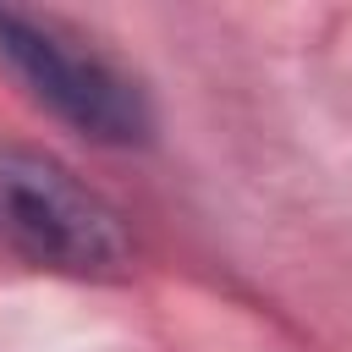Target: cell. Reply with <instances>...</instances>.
Here are the masks:
<instances>
[{"mask_svg": "<svg viewBox=\"0 0 352 352\" xmlns=\"http://www.w3.org/2000/svg\"><path fill=\"white\" fill-rule=\"evenodd\" d=\"M0 248L55 275H121L132 242L121 214L55 154L0 143Z\"/></svg>", "mask_w": 352, "mask_h": 352, "instance_id": "obj_1", "label": "cell"}, {"mask_svg": "<svg viewBox=\"0 0 352 352\" xmlns=\"http://www.w3.org/2000/svg\"><path fill=\"white\" fill-rule=\"evenodd\" d=\"M0 55L16 66V77L33 88L38 104H50L60 121L99 143H143L148 138V104L138 82L110 66L99 50H88L72 28L0 6Z\"/></svg>", "mask_w": 352, "mask_h": 352, "instance_id": "obj_2", "label": "cell"}]
</instances>
